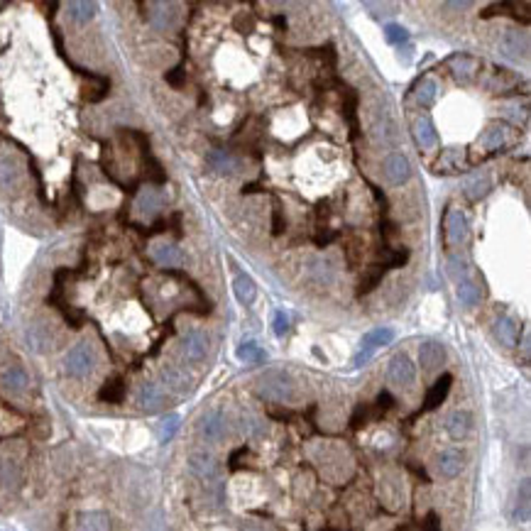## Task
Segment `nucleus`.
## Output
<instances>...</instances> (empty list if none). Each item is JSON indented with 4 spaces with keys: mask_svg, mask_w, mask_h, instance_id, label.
I'll return each mask as SVG.
<instances>
[{
    "mask_svg": "<svg viewBox=\"0 0 531 531\" xmlns=\"http://www.w3.org/2000/svg\"><path fill=\"white\" fill-rule=\"evenodd\" d=\"M495 336L505 348H514L519 343V323L511 316H502L495 323Z\"/></svg>",
    "mask_w": 531,
    "mask_h": 531,
    "instance_id": "nucleus-19",
    "label": "nucleus"
},
{
    "mask_svg": "<svg viewBox=\"0 0 531 531\" xmlns=\"http://www.w3.org/2000/svg\"><path fill=\"white\" fill-rule=\"evenodd\" d=\"M372 419V411H370V404H360V406H355V414H353V419H351V429H362L367 424V421Z\"/></svg>",
    "mask_w": 531,
    "mask_h": 531,
    "instance_id": "nucleus-42",
    "label": "nucleus"
},
{
    "mask_svg": "<svg viewBox=\"0 0 531 531\" xmlns=\"http://www.w3.org/2000/svg\"><path fill=\"white\" fill-rule=\"evenodd\" d=\"M387 377L394 387H411L416 380V367L414 362L409 360V355L399 353L390 360V367H387Z\"/></svg>",
    "mask_w": 531,
    "mask_h": 531,
    "instance_id": "nucleus-5",
    "label": "nucleus"
},
{
    "mask_svg": "<svg viewBox=\"0 0 531 531\" xmlns=\"http://www.w3.org/2000/svg\"><path fill=\"white\" fill-rule=\"evenodd\" d=\"M226 416L221 414V411H206L203 416L199 419V436L203 438L206 443H218L223 441V436H226Z\"/></svg>",
    "mask_w": 531,
    "mask_h": 531,
    "instance_id": "nucleus-4",
    "label": "nucleus"
},
{
    "mask_svg": "<svg viewBox=\"0 0 531 531\" xmlns=\"http://www.w3.org/2000/svg\"><path fill=\"white\" fill-rule=\"evenodd\" d=\"M284 233V218H282V208L275 206V213H272V236H282Z\"/></svg>",
    "mask_w": 531,
    "mask_h": 531,
    "instance_id": "nucleus-46",
    "label": "nucleus"
},
{
    "mask_svg": "<svg viewBox=\"0 0 531 531\" xmlns=\"http://www.w3.org/2000/svg\"><path fill=\"white\" fill-rule=\"evenodd\" d=\"M238 357H240L243 362H262L265 360V353L260 351L257 343H243V346L238 348Z\"/></svg>",
    "mask_w": 531,
    "mask_h": 531,
    "instance_id": "nucleus-38",
    "label": "nucleus"
},
{
    "mask_svg": "<svg viewBox=\"0 0 531 531\" xmlns=\"http://www.w3.org/2000/svg\"><path fill=\"white\" fill-rule=\"evenodd\" d=\"M438 95V84L433 79H424L419 86V91H416V100H419L421 105H431L433 100H436Z\"/></svg>",
    "mask_w": 531,
    "mask_h": 531,
    "instance_id": "nucleus-34",
    "label": "nucleus"
},
{
    "mask_svg": "<svg viewBox=\"0 0 531 531\" xmlns=\"http://www.w3.org/2000/svg\"><path fill=\"white\" fill-rule=\"evenodd\" d=\"M137 406L142 411H157L164 406V392H162L160 385L155 382H145V385L137 390Z\"/></svg>",
    "mask_w": 531,
    "mask_h": 531,
    "instance_id": "nucleus-16",
    "label": "nucleus"
},
{
    "mask_svg": "<svg viewBox=\"0 0 531 531\" xmlns=\"http://www.w3.org/2000/svg\"><path fill=\"white\" fill-rule=\"evenodd\" d=\"M382 171H385L387 181H392V184H404V181H409L411 176V164L409 160H406L404 155H387L385 162H382Z\"/></svg>",
    "mask_w": 531,
    "mask_h": 531,
    "instance_id": "nucleus-9",
    "label": "nucleus"
},
{
    "mask_svg": "<svg viewBox=\"0 0 531 531\" xmlns=\"http://www.w3.org/2000/svg\"><path fill=\"white\" fill-rule=\"evenodd\" d=\"M465 233H468L465 216H463L461 210H451V213H448V223H446V240H448V245H458V243H463Z\"/></svg>",
    "mask_w": 531,
    "mask_h": 531,
    "instance_id": "nucleus-23",
    "label": "nucleus"
},
{
    "mask_svg": "<svg viewBox=\"0 0 531 531\" xmlns=\"http://www.w3.org/2000/svg\"><path fill=\"white\" fill-rule=\"evenodd\" d=\"M411 135H414L416 145H419L421 150H433V147H436V142H438L436 128H433V123L429 121V118H419V121H414Z\"/></svg>",
    "mask_w": 531,
    "mask_h": 531,
    "instance_id": "nucleus-17",
    "label": "nucleus"
},
{
    "mask_svg": "<svg viewBox=\"0 0 531 531\" xmlns=\"http://www.w3.org/2000/svg\"><path fill=\"white\" fill-rule=\"evenodd\" d=\"M448 272H451V277L456 282H463L468 277V270H465V262L458 260V257H451L448 260Z\"/></svg>",
    "mask_w": 531,
    "mask_h": 531,
    "instance_id": "nucleus-44",
    "label": "nucleus"
},
{
    "mask_svg": "<svg viewBox=\"0 0 531 531\" xmlns=\"http://www.w3.org/2000/svg\"><path fill=\"white\" fill-rule=\"evenodd\" d=\"M448 69H451L453 79H456L458 84H470L477 71H480V61L468 54H453L451 59H448Z\"/></svg>",
    "mask_w": 531,
    "mask_h": 531,
    "instance_id": "nucleus-8",
    "label": "nucleus"
},
{
    "mask_svg": "<svg viewBox=\"0 0 531 531\" xmlns=\"http://www.w3.org/2000/svg\"><path fill=\"white\" fill-rule=\"evenodd\" d=\"M13 480H15V468L8 465V463H3V465H0V482L10 485Z\"/></svg>",
    "mask_w": 531,
    "mask_h": 531,
    "instance_id": "nucleus-50",
    "label": "nucleus"
},
{
    "mask_svg": "<svg viewBox=\"0 0 531 531\" xmlns=\"http://www.w3.org/2000/svg\"><path fill=\"white\" fill-rule=\"evenodd\" d=\"M333 262L331 260H311V267H309V272H311V277H314L318 284H328V282L333 279Z\"/></svg>",
    "mask_w": 531,
    "mask_h": 531,
    "instance_id": "nucleus-31",
    "label": "nucleus"
},
{
    "mask_svg": "<svg viewBox=\"0 0 531 531\" xmlns=\"http://www.w3.org/2000/svg\"><path fill=\"white\" fill-rule=\"evenodd\" d=\"M385 40L390 42V45H404V42L409 40V32H406L401 25H394V22H392V25L385 27Z\"/></svg>",
    "mask_w": 531,
    "mask_h": 531,
    "instance_id": "nucleus-40",
    "label": "nucleus"
},
{
    "mask_svg": "<svg viewBox=\"0 0 531 531\" xmlns=\"http://www.w3.org/2000/svg\"><path fill=\"white\" fill-rule=\"evenodd\" d=\"M189 470L194 472L199 480L203 482H213L218 477V463L216 458L206 451H196L189 456Z\"/></svg>",
    "mask_w": 531,
    "mask_h": 531,
    "instance_id": "nucleus-6",
    "label": "nucleus"
},
{
    "mask_svg": "<svg viewBox=\"0 0 531 531\" xmlns=\"http://www.w3.org/2000/svg\"><path fill=\"white\" fill-rule=\"evenodd\" d=\"M451 385H453V375H448V372H443L441 377H438L436 382H433V387L426 392V399H424V406H421V411H433L438 409V406L446 401L448 392H451Z\"/></svg>",
    "mask_w": 531,
    "mask_h": 531,
    "instance_id": "nucleus-12",
    "label": "nucleus"
},
{
    "mask_svg": "<svg viewBox=\"0 0 531 531\" xmlns=\"http://www.w3.org/2000/svg\"><path fill=\"white\" fill-rule=\"evenodd\" d=\"M176 429H179V416H176V414L164 416V419L160 421V441L162 443L171 441V438H174V433H176Z\"/></svg>",
    "mask_w": 531,
    "mask_h": 531,
    "instance_id": "nucleus-37",
    "label": "nucleus"
},
{
    "mask_svg": "<svg viewBox=\"0 0 531 531\" xmlns=\"http://www.w3.org/2000/svg\"><path fill=\"white\" fill-rule=\"evenodd\" d=\"M487 191H490V181L487 179H475L468 184V196H470V199H482Z\"/></svg>",
    "mask_w": 531,
    "mask_h": 531,
    "instance_id": "nucleus-43",
    "label": "nucleus"
},
{
    "mask_svg": "<svg viewBox=\"0 0 531 531\" xmlns=\"http://www.w3.org/2000/svg\"><path fill=\"white\" fill-rule=\"evenodd\" d=\"M443 360H446V348L438 341H426L419 348V362L426 372L438 370L443 365Z\"/></svg>",
    "mask_w": 531,
    "mask_h": 531,
    "instance_id": "nucleus-13",
    "label": "nucleus"
},
{
    "mask_svg": "<svg viewBox=\"0 0 531 531\" xmlns=\"http://www.w3.org/2000/svg\"><path fill=\"white\" fill-rule=\"evenodd\" d=\"M0 387L10 394H22L30 387V377L20 365H8L0 370Z\"/></svg>",
    "mask_w": 531,
    "mask_h": 531,
    "instance_id": "nucleus-10",
    "label": "nucleus"
},
{
    "mask_svg": "<svg viewBox=\"0 0 531 531\" xmlns=\"http://www.w3.org/2000/svg\"><path fill=\"white\" fill-rule=\"evenodd\" d=\"M424 531H441V519H438L436 511H429L426 521H424Z\"/></svg>",
    "mask_w": 531,
    "mask_h": 531,
    "instance_id": "nucleus-49",
    "label": "nucleus"
},
{
    "mask_svg": "<svg viewBox=\"0 0 531 531\" xmlns=\"http://www.w3.org/2000/svg\"><path fill=\"white\" fill-rule=\"evenodd\" d=\"M64 370L69 377H88L95 370V351L91 343H76L64 355Z\"/></svg>",
    "mask_w": 531,
    "mask_h": 531,
    "instance_id": "nucleus-2",
    "label": "nucleus"
},
{
    "mask_svg": "<svg viewBox=\"0 0 531 531\" xmlns=\"http://www.w3.org/2000/svg\"><path fill=\"white\" fill-rule=\"evenodd\" d=\"M152 260L157 262L160 267H176L181 265V252L174 243H155L150 250Z\"/></svg>",
    "mask_w": 531,
    "mask_h": 531,
    "instance_id": "nucleus-20",
    "label": "nucleus"
},
{
    "mask_svg": "<svg viewBox=\"0 0 531 531\" xmlns=\"http://www.w3.org/2000/svg\"><path fill=\"white\" fill-rule=\"evenodd\" d=\"M233 291H236V296H238L240 304H252L255 296H257L255 282H252V277H247V275H238L236 277V282H233Z\"/></svg>",
    "mask_w": 531,
    "mask_h": 531,
    "instance_id": "nucleus-28",
    "label": "nucleus"
},
{
    "mask_svg": "<svg viewBox=\"0 0 531 531\" xmlns=\"http://www.w3.org/2000/svg\"><path fill=\"white\" fill-rule=\"evenodd\" d=\"M167 81H169L174 88H179V86L184 84V69H171L169 74H167Z\"/></svg>",
    "mask_w": 531,
    "mask_h": 531,
    "instance_id": "nucleus-51",
    "label": "nucleus"
},
{
    "mask_svg": "<svg viewBox=\"0 0 531 531\" xmlns=\"http://www.w3.org/2000/svg\"><path fill=\"white\" fill-rule=\"evenodd\" d=\"M240 429H243V433H245V436H262V433H265L262 421L257 419V416H252V414L243 416V419H240Z\"/></svg>",
    "mask_w": 531,
    "mask_h": 531,
    "instance_id": "nucleus-39",
    "label": "nucleus"
},
{
    "mask_svg": "<svg viewBox=\"0 0 531 531\" xmlns=\"http://www.w3.org/2000/svg\"><path fill=\"white\" fill-rule=\"evenodd\" d=\"M529 507H531L529 480H524V482H521V487H519V497H516V519H519V521H529Z\"/></svg>",
    "mask_w": 531,
    "mask_h": 531,
    "instance_id": "nucleus-36",
    "label": "nucleus"
},
{
    "mask_svg": "<svg viewBox=\"0 0 531 531\" xmlns=\"http://www.w3.org/2000/svg\"><path fill=\"white\" fill-rule=\"evenodd\" d=\"M385 272H387V265L382 262V265H372L370 270L362 275L360 284H357V294H370L372 289H377V284H380L382 279H385Z\"/></svg>",
    "mask_w": 531,
    "mask_h": 531,
    "instance_id": "nucleus-27",
    "label": "nucleus"
},
{
    "mask_svg": "<svg viewBox=\"0 0 531 531\" xmlns=\"http://www.w3.org/2000/svg\"><path fill=\"white\" fill-rule=\"evenodd\" d=\"M162 380H164V385L169 387V390H176V392H184L186 387H189L186 375L176 370V367H164V370H162Z\"/></svg>",
    "mask_w": 531,
    "mask_h": 531,
    "instance_id": "nucleus-33",
    "label": "nucleus"
},
{
    "mask_svg": "<svg viewBox=\"0 0 531 531\" xmlns=\"http://www.w3.org/2000/svg\"><path fill=\"white\" fill-rule=\"evenodd\" d=\"M20 181V164L15 157L0 155V189H13Z\"/></svg>",
    "mask_w": 531,
    "mask_h": 531,
    "instance_id": "nucleus-24",
    "label": "nucleus"
},
{
    "mask_svg": "<svg viewBox=\"0 0 531 531\" xmlns=\"http://www.w3.org/2000/svg\"><path fill=\"white\" fill-rule=\"evenodd\" d=\"M456 294H458V299H461V304H463V306H475L477 301H480V291H477V286L472 284L470 279L458 282Z\"/></svg>",
    "mask_w": 531,
    "mask_h": 531,
    "instance_id": "nucleus-32",
    "label": "nucleus"
},
{
    "mask_svg": "<svg viewBox=\"0 0 531 531\" xmlns=\"http://www.w3.org/2000/svg\"><path fill=\"white\" fill-rule=\"evenodd\" d=\"M164 206V199L157 189H142L135 199V208L142 218H155Z\"/></svg>",
    "mask_w": 531,
    "mask_h": 531,
    "instance_id": "nucleus-15",
    "label": "nucleus"
},
{
    "mask_svg": "<svg viewBox=\"0 0 531 531\" xmlns=\"http://www.w3.org/2000/svg\"><path fill=\"white\" fill-rule=\"evenodd\" d=\"M206 162H208L210 171H216V174H221V176H233L240 171V160L233 157L231 152H226V150H210L208 157H206Z\"/></svg>",
    "mask_w": 531,
    "mask_h": 531,
    "instance_id": "nucleus-11",
    "label": "nucleus"
},
{
    "mask_svg": "<svg viewBox=\"0 0 531 531\" xmlns=\"http://www.w3.org/2000/svg\"><path fill=\"white\" fill-rule=\"evenodd\" d=\"M392 341H394V331H392V328H375V331H370L367 336H362L360 351H357V355L353 357V365H355V367L365 365V362L370 360L372 353H375L377 348L390 346Z\"/></svg>",
    "mask_w": 531,
    "mask_h": 531,
    "instance_id": "nucleus-3",
    "label": "nucleus"
},
{
    "mask_svg": "<svg viewBox=\"0 0 531 531\" xmlns=\"http://www.w3.org/2000/svg\"><path fill=\"white\" fill-rule=\"evenodd\" d=\"M98 397L103 401H111V404H118V401H123V397H125V385H123L121 377H113V380H108L103 385V390L98 392Z\"/></svg>",
    "mask_w": 531,
    "mask_h": 531,
    "instance_id": "nucleus-30",
    "label": "nucleus"
},
{
    "mask_svg": "<svg viewBox=\"0 0 531 531\" xmlns=\"http://www.w3.org/2000/svg\"><path fill=\"white\" fill-rule=\"evenodd\" d=\"M385 255H387V262H385L387 270H390V267L406 265V260H409V250H406V247H399V250H390V247H387Z\"/></svg>",
    "mask_w": 531,
    "mask_h": 531,
    "instance_id": "nucleus-41",
    "label": "nucleus"
},
{
    "mask_svg": "<svg viewBox=\"0 0 531 531\" xmlns=\"http://www.w3.org/2000/svg\"><path fill=\"white\" fill-rule=\"evenodd\" d=\"M150 8H152V10H157V13H150L152 25L160 27V30H164V27L171 22V17H174V13H169L171 6H164V3H155V6H150Z\"/></svg>",
    "mask_w": 531,
    "mask_h": 531,
    "instance_id": "nucleus-35",
    "label": "nucleus"
},
{
    "mask_svg": "<svg viewBox=\"0 0 531 531\" xmlns=\"http://www.w3.org/2000/svg\"><path fill=\"white\" fill-rule=\"evenodd\" d=\"M243 531H265L262 526H255V524H247V526H243Z\"/></svg>",
    "mask_w": 531,
    "mask_h": 531,
    "instance_id": "nucleus-53",
    "label": "nucleus"
},
{
    "mask_svg": "<svg viewBox=\"0 0 531 531\" xmlns=\"http://www.w3.org/2000/svg\"><path fill=\"white\" fill-rule=\"evenodd\" d=\"M272 326H275V333L277 336H284L286 331H289V316L284 314V311H277L275 314V321H272Z\"/></svg>",
    "mask_w": 531,
    "mask_h": 531,
    "instance_id": "nucleus-45",
    "label": "nucleus"
},
{
    "mask_svg": "<svg viewBox=\"0 0 531 531\" xmlns=\"http://www.w3.org/2000/svg\"><path fill=\"white\" fill-rule=\"evenodd\" d=\"M257 394L270 401H289L294 397V382L284 370H270L257 380Z\"/></svg>",
    "mask_w": 531,
    "mask_h": 531,
    "instance_id": "nucleus-1",
    "label": "nucleus"
},
{
    "mask_svg": "<svg viewBox=\"0 0 531 531\" xmlns=\"http://www.w3.org/2000/svg\"><path fill=\"white\" fill-rule=\"evenodd\" d=\"M436 465L443 477H456V475H461V470H463V456L456 451V448H448V451H443L441 456H438Z\"/></svg>",
    "mask_w": 531,
    "mask_h": 531,
    "instance_id": "nucleus-25",
    "label": "nucleus"
},
{
    "mask_svg": "<svg viewBox=\"0 0 531 531\" xmlns=\"http://www.w3.org/2000/svg\"><path fill=\"white\" fill-rule=\"evenodd\" d=\"M66 10H69V17L71 20H76V22H88V20H93V15H95V10H98V6L95 3H88V0H74V3H66Z\"/></svg>",
    "mask_w": 531,
    "mask_h": 531,
    "instance_id": "nucleus-29",
    "label": "nucleus"
},
{
    "mask_svg": "<svg viewBox=\"0 0 531 531\" xmlns=\"http://www.w3.org/2000/svg\"><path fill=\"white\" fill-rule=\"evenodd\" d=\"M76 531H111V519L105 511H84L76 521Z\"/></svg>",
    "mask_w": 531,
    "mask_h": 531,
    "instance_id": "nucleus-21",
    "label": "nucleus"
},
{
    "mask_svg": "<svg viewBox=\"0 0 531 531\" xmlns=\"http://www.w3.org/2000/svg\"><path fill=\"white\" fill-rule=\"evenodd\" d=\"M179 351L186 362H201L206 357V351H208V338L201 331H191L184 336Z\"/></svg>",
    "mask_w": 531,
    "mask_h": 531,
    "instance_id": "nucleus-7",
    "label": "nucleus"
},
{
    "mask_svg": "<svg viewBox=\"0 0 531 531\" xmlns=\"http://www.w3.org/2000/svg\"><path fill=\"white\" fill-rule=\"evenodd\" d=\"M275 22H277V27H286V20H284V17H275Z\"/></svg>",
    "mask_w": 531,
    "mask_h": 531,
    "instance_id": "nucleus-54",
    "label": "nucleus"
},
{
    "mask_svg": "<svg viewBox=\"0 0 531 531\" xmlns=\"http://www.w3.org/2000/svg\"><path fill=\"white\" fill-rule=\"evenodd\" d=\"M27 343H30V348L35 353H45L49 351L52 346V333L47 326H42V323H35V326L27 328Z\"/></svg>",
    "mask_w": 531,
    "mask_h": 531,
    "instance_id": "nucleus-26",
    "label": "nucleus"
},
{
    "mask_svg": "<svg viewBox=\"0 0 531 531\" xmlns=\"http://www.w3.org/2000/svg\"><path fill=\"white\" fill-rule=\"evenodd\" d=\"M446 431L448 436L453 438V441H461V438L468 436V431H470V414L468 411H453L451 416L446 419Z\"/></svg>",
    "mask_w": 531,
    "mask_h": 531,
    "instance_id": "nucleus-22",
    "label": "nucleus"
},
{
    "mask_svg": "<svg viewBox=\"0 0 531 531\" xmlns=\"http://www.w3.org/2000/svg\"><path fill=\"white\" fill-rule=\"evenodd\" d=\"M477 145L485 147V150H490V152L502 150V147L509 145V128H507V125H492V128H487V130L480 135V140H477Z\"/></svg>",
    "mask_w": 531,
    "mask_h": 531,
    "instance_id": "nucleus-18",
    "label": "nucleus"
},
{
    "mask_svg": "<svg viewBox=\"0 0 531 531\" xmlns=\"http://www.w3.org/2000/svg\"><path fill=\"white\" fill-rule=\"evenodd\" d=\"M377 406H380V414H385V411H390L392 406H394V397H392L390 392H382V394L377 397Z\"/></svg>",
    "mask_w": 531,
    "mask_h": 531,
    "instance_id": "nucleus-48",
    "label": "nucleus"
},
{
    "mask_svg": "<svg viewBox=\"0 0 531 531\" xmlns=\"http://www.w3.org/2000/svg\"><path fill=\"white\" fill-rule=\"evenodd\" d=\"M336 238H338V233H328V236H323V233H321V236H314V243H316L318 247H326L328 243L336 240Z\"/></svg>",
    "mask_w": 531,
    "mask_h": 531,
    "instance_id": "nucleus-52",
    "label": "nucleus"
},
{
    "mask_svg": "<svg viewBox=\"0 0 531 531\" xmlns=\"http://www.w3.org/2000/svg\"><path fill=\"white\" fill-rule=\"evenodd\" d=\"M236 27L243 32V35H250V32L255 30V22H252V17L238 15V17H236Z\"/></svg>",
    "mask_w": 531,
    "mask_h": 531,
    "instance_id": "nucleus-47",
    "label": "nucleus"
},
{
    "mask_svg": "<svg viewBox=\"0 0 531 531\" xmlns=\"http://www.w3.org/2000/svg\"><path fill=\"white\" fill-rule=\"evenodd\" d=\"M500 47L507 56H514V59L521 56V59H526V56H529V35H526V32H519V30H511L502 37Z\"/></svg>",
    "mask_w": 531,
    "mask_h": 531,
    "instance_id": "nucleus-14",
    "label": "nucleus"
}]
</instances>
